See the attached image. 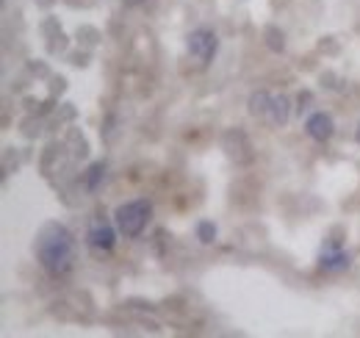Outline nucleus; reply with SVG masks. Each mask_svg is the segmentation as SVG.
<instances>
[{
  "label": "nucleus",
  "mask_w": 360,
  "mask_h": 338,
  "mask_svg": "<svg viewBox=\"0 0 360 338\" xmlns=\"http://www.w3.org/2000/svg\"><path fill=\"white\" fill-rule=\"evenodd\" d=\"M34 253L39 266L50 277H64L75 263V242L72 233L61 222H45L37 233Z\"/></svg>",
  "instance_id": "nucleus-1"
},
{
  "label": "nucleus",
  "mask_w": 360,
  "mask_h": 338,
  "mask_svg": "<svg viewBox=\"0 0 360 338\" xmlns=\"http://www.w3.org/2000/svg\"><path fill=\"white\" fill-rule=\"evenodd\" d=\"M150 216H153L150 200H131V203H125V206L117 208L114 225H117V230H120L125 239H136V236H141V230L147 227Z\"/></svg>",
  "instance_id": "nucleus-2"
},
{
  "label": "nucleus",
  "mask_w": 360,
  "mask_h": 338,
  "mask_svg": "<svg viewBox=\"0 0 360 338\" xmlns=\"http://www.w3.org/2000/svg\"><path fill=\"white\" fill-rule=\"evenodd\" d=\"M217 50H219V39H217V34L211 28H197L188 37V56L194 61H200V67H208L214 61Z\"/></svg>",
  "instance_id": "nucleus-3"
},
{
  "label": "nucleus",
  "mask_w": 360,
  "mask_h": 338,
  "mask_svg": "<svg viewBox=\"0 0 360 338\" xmlns=\"http://www.w3.org/2000/svg\"><path fill=\"white\" fill-rule=\"evenodd\" d=\"M86 239H89V244L94 247V250H111L114 247V227L97 213L94 219H91V225H89V233H86Z\"/></svg>",
  "instance_id": "nucleus-4"
},
{
  "label": "nucleus",
  "mask_w": 360,
  "mask_h": 338,
  "mask_svg": "<svg viewBox=\"0 0 360 338\" xmlns=\"http://www.w3.org/2000/svg\"><path fill=\"white\" fill-rule=\"evenodd\" d=\"M305 130H308V136L316 139V142H330V139H333V133H335V123H333V117H330V114L316 111V114L308 117Z\"/></svg>",
  "instance_id": "nucleus-5"
},
{
  "label": "nucleus",
  "mask_w": 360,
  "mask_h": 338,
  "mask_svg": "<svg viewBox=\"0 0 360 338\" xmlns=\"http://www.w3.org/2000/svg\"><path fill=\"white\" fill-rule=\"evenodd\" d=\"M288 114H291V106H288V97L285 94H280V97H271V108L269 114H266V120H269L274 127H283L288 123Z\"/></svg>",
  "instance_id": "nucleus-6"
},
{
  "label": "nucleus",
  "mask_w": 360,
  "mask_h": 338,
  "mask_svg": "<svg viewBox=\"0 0 360 338\" xmlns=\"http://www.w3.org/2000/svg\"><path fill=\"white\" fill-rule=\"evenodd\" d=\"M347 266H349V255L344 253V250L327 247V250L321 253V269H327V272H341V269H347Z\"/></svg>",
  "instance_id": "nucleus-7"
},
{
  "label": "nucleus",
  "mask_w": 360,
  "mask_h": 338,
  "mask_svg": "<svg viewBox=\"0 0 360 338\" xmlns=\"http://www.w3.org/2000/svg\"><path fill=\"white\" fill-rule=\"evenodd\" d=\"M269 108H271L269 92H255V94L250 97V114H255V117H266Z\"/></svg>",
  "instance_id": "nucleus-8"
},
{
  "label": "nucleus",
  "mask_w": 360,
  "mask_h": 338,
  "mask_svg": "<svg viewBox=\"0 0 360 338\" xmlns=\"http://www.w3.org/2000/svg\"><path fill=\"white\" fill-rule=\"evenodd\" d=\"M103 177H105V164H103V161H97V164H91L89 172L84 175V183H86V189H89V192H97V186L103 183Z\"/></svg>",
  "instance_id": "nucleus-9"
},
{
  "label": "nucleus",
  "mask_w": 360,
  "mask_h": 338,
  "mask_svg": "<svg viewBox=\"0 0 360 338\" xmlns=\"http://www.w3.org/2000/svg\"><path fill=\"white\" fill-rule=\"evenodd\" d=\"M75 150H72V156L75 158H86V153H89V144H86V139L78 133V130H70V139H67Z\"/></svg>",
  "instance_id": "nucleus-10"
},
{
  "label": "nucleus",
  "mask_w": 360,
  "mask_h": 338,
  "mask_svg": "<svg viewBox=\"0 0 360 338\" xmlns=\"http://www.w3.org/2000/svg\"><path fill=\"white\" fill-rule=\"evenodd\" d=\"M197 239H200L202 244H214V242H217V225L208 222V219L200 222V225H197Z\"/></svg>",
  "instance_id": "nucleus-11"
},
{
  "label": "nucleus",
  "mask_w": 360,
  "mask_h": 338,
  "mask_svg": "<svg viewBox=\"0 0 360 338\" xmlns=\"http://www.w3.org/2000/svg\"><path fill=\"white\" fill-rule=\"evenodd\" d=\"M266 37H269V47H271V50H274V53H283L285 42H283V34H280L274 25H269V28H266Z\"/></svg>",
  "instance_id": "nucleus-12"
},
{
  "label": "nucleus",
  "mask_w": 360,
  "mask_h": 338,
  "mask_svg": "<svg viewBox=\"0 0 360 338\" xmlns=\"http://www.w3.org/2000/svg\"><path fill=\"white\" fill-rule=\"evenodd\" d=\"M125 3H131V6H136V3H141V0H125Z\"/></svg>",
  "instance_id": "nucleus-13"
},
{
  "label": "nucleus",
  "mask_w": 360,
  "mask_h": 338,
  "mask_svg": "<svg viewBox=\"0 0 360 338\" xmlns=\"http://www.w3.org/2000/svg\"><path fill=\"white\" fill-rule=\"evenodd\" d=\"M358 144H360V127H358Z\"/></svg>",
  "instance_id": "nucleus-14"
}]
</instances>
